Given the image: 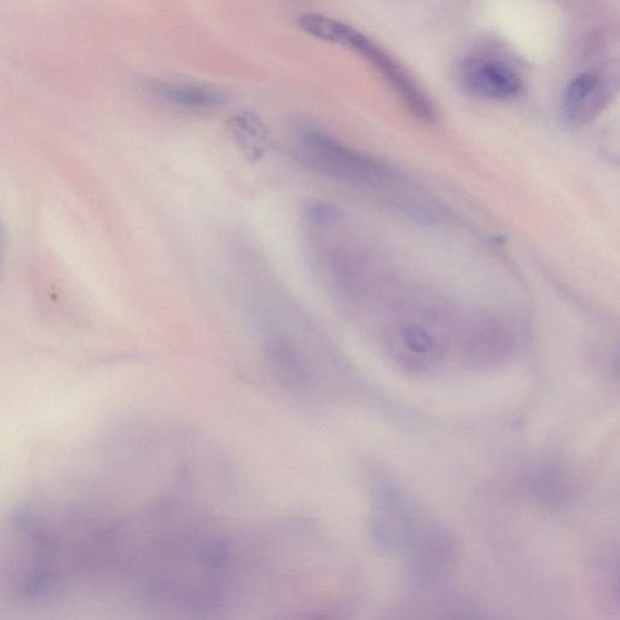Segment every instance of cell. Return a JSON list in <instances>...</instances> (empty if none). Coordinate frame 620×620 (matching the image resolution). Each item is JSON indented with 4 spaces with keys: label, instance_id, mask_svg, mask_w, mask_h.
Here are the masks:
<instances>
[{
    "label": "cell",
    "instance_id": "8fae6325",
    "mask_svg": "<svg viewBox=\"0 0 620 620\" xmlns=\"http://www.w3.org/2000/svg\"><path fill=\"white\" fill-rule=\"evenodd\" d=\"M527 478L532 491L542 502L558 505L571 494L572 485L569 475L558 465L546 464V461L535 465L527 474Z\"/></svg>",
    "mask_w": 620,
    "mask_h": 620
},
{
    "label": "cell",
    "instance_id": "5b68a950",
    "mask_svg": "<svg viewBox=\"0 0 620 620\" xmlns=\"http://www.w3.org/2000/svg\"><path fill=\"white\" fill-rule=\"evenodd\" d=\"M405 549L408 571L421 585L438 583L454 569L455 539L437 524L419 521Z\"/></svg>",
    "mask_w": 620,
    "mask_h": 620
},
{
    "label": "cell",
    "instance_id": "30bf717a",
    "mask_svg": "<svg viewBox=\"0 0 620 620\" xmlns=\"http://www.w3.org/2000/svg\"><path fill=\"white\" fill-rule=\"evenodd\" d=\"M230 129L236 143L246 152L248 160L257 161L268 150L270 130L256 114L243 112L233 115Z\"/></svg>",
    "mask_w": 620,
    "mask_h": 620
},
{
    "label": "cell",
    "instance_id": "9c48e42d",
    "mask_svg": "<svg viewBox=\"0 0 620 620\" xmlns=\"http://www.w3.org/2000/svg\"><path fill=\"white\" fill-rule=\"evenodd\" d=\"M151 94L170 108L194 113H206L220 110L230 101L226 92L207 85L162 81L150 82Z\"/></svg>",
    "mask_w": 620,
    "mask_h": 620
},
{
    "label": "cell",
    "instance_id": "7a4b0ae2",
    "mask_svg": "<svg viewBox=\"0 0 620 620\" xmlns=\"http://www.w3.org/2000/svg\"><path fill=\"white\" fill-rule=\"evenodd\" d=\"M114 520L77 505L12 514L0 533V583L21 601H47L103 580Z\"/></svg>",
    "mask_w": 620,
    "mask_h": 620
},
{
    "label": "cell",
    "instance_id": "6da1fadb",
    "mask_svg": "<svg viewBox=\"0 0 620 620\" xmlns=\"http://www.w3.org/2000/svg\"><path fill=\"white\" fill-rule=\"evenodd\" d=\"M177 505L116 520L108 579L143 601L210 610L236 583V548L214 521Z\"/></svg>",
    "mask_w": 620,
    "mask_h": 620
},
{
    "label": "cell",
    "instance_id": "3957f363",
    "mask_svg": "<svg viewBox=\"0 0 620 620\" xmlns=\"http://www.w3.org/2000/svg\"><path fill=\"white\" fill-rule=\"evenodd\" d=\"M296 143L301 161L316 174L375 193L413 218L426 214L430 197L387 164L347 148L318 128H301Z\"/></svg>",
    "mask_w": 620,
    "mask_h": 620
},
{
    "label": "cell",
    "instance_id": "277c9868",
    "mask_svg": "<svg viewBox=\"0 0 620 620\" xmlns=\"http://www.w3.org/2000/svg\"><path fill=\"white\" fill-rule=\"evenodd\" d=\"M298 28L321 41L348 48L372 63L385 81L404 102L406 108L420 121L434 123L438 113L424 91L406 73L399 62L378 47L364 33L338 20L308 12L297 19Z\"/></svg>",
    "mask_w": 620,
    "mask_h": 620
},
{
    "label": "cell",
    "instance_id": "8992f818",
    "mask_svg": "<svg viewBox=\"0 0 620 620\" xmlns=\"http://www.w3.org/2000/svg\"><path fill=\"white\" fill-rule=\"evenodd\" d=\"M419 519L408 499L392 485H378L374 495L372 533L386 550L405 549Z\"/></svg>",
    "mask_w": 620,
    "mask_h": 620
},
{
    "label": "cell",
    "instance_id": "ba28073f",
    "mask_svg": "<svg viewBox=\"0 0 620 620\" xmlns=\"http://www.w3.org/2000/svg\"><path fill=\"white\" fill-rule=\"evenodd\" d=\"M610 100L611 87L601 74H580L565 91L563 116L572 125H586L602 113Z\"/></svg>",
    "mask_w": 620,
    "mask_h": 620
},
{
    "label": "cell",
    "instance_id": "7c38bea8",
    "mask_svg": "<svg viewBox=\"0 0 620 620\" xmlns=\"http://www.w3.org/2000/svg\"><path fill=\"white\" fill-rule=\"evenodd\" d=\"M4 252V230L2 223H0V261H2Z\"/></svg>",
    "mask_w": 620,
    "mask_h": 620
},
{
    "label": "cell",
    "instance_id": "52a82bcc",
    "mask_svg": "<svg viewBox=\"0 0 620 620\" xmlns=\"http://www.w3.org/2000/svg\"><path fill=\"white\" fill-rule=\"evenodd\" d=\"M460 83L471 95L492 100L518 99L524 91L521 77L509 64L497 60H469L460 69Z\"/></svg>",
    "mask_w": 620,
    "mask_h": 620
}]
</instances>
